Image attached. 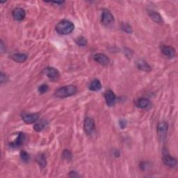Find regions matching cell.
Returning a JSON list of instances; mask_svg holds the SVG:
<instances>
[{"instance_id": "6da1fadb", "label": "cell", "mask_w": 178, "mask_h": 178, "mask_svg": "<svg viewBox=\"0 0 178 178\" xmlns=\"http://www.w3.org/2000/svg\"><path fill=\"white\" fill-rule=\"evenodd\" d=\"M77 88L75 85H68L59 88L55 91V96L59 98H65L71 97L77 93Z\"/></svg>"}, {"instance_id": "7a4b0ae2", "label": "cell", "mask_w": 178, "mask_h": 178, "mask_svg": "<svg viewBox=\"0 0 178 178\" xmlns=\"http://www.w3.org/2000/svg\"><path fill=\"white\" fill-rule=\"evenodd\" d=\"M56 31L60 34L67 35L71 34L75 29V25L69 20H62L56 24Z\"/></svg>"}, {"instance_id": "3957f363", "label": "cell", "mask_w": 178, "mask_h": 178, "mask_svg": "<svg viewBox=\"0 0 178 178\" xmlns=\"http://www.w3.org/2000/svg\"><path fill=\"white\" fill-rule=\"evenodd\" d=\"M43 74L47 76L50 80L57 81L60 77V73L58 70L52 68V67H47L43 70Z\"/></svg>"}, {"instance_id": "277c9868", "label": "cell", "mask_w": 178, "mask_h": 178, "mask_svg": "<svg viewBox=\"0 0 178 178\" xmlns=\"http://www.w3.org/2000/svg\"><path fill=\"white\" fill-rule=\"evenodd\" d=\"M102 23L105 26H109V25L111 24L114 21V18L113 15L111 14V13L107 10V9H104L102 14L101 18Z\"/></svg>"}, {"instance_id": "5b68a950", "label": "cell", "mask_w": 178, "mask_h": 178, "mask_svg": "<svg viewBox=\"0 0 178 178\" xmlns=\"http://www.w3.org/2000/svg\"><path fill=\"white\" fill-rule=\"evenodd\" d=\"M95 125L93 119H92L90 117L86 118L84 122V129L85 132L88 134H91L95 130Z\"/></svg>"}, {"instance_id": "8992f818", "label": "cell", "mask_w": 178, "mask_h": 178, "mask_svg": "<svg viewBox=\"0 0 178 178\" xmlns=\"http://www.w3.org/2000/svg\"><path fill=\"white\" fill-rule=\"evenodd\" d=\"M93 59L97 63H99V64L104 66L108 65L110 63V59L109 57H108L107 55H104V54H101V53H98L96 54V55H95L93 56Z\"/></svg>"}, {"instance_id": "52a82bcc", "label": "cell", "mask_w": 178, "mask_h": 178, "mask_svg": "<svg viewBox=\"0 0 178 178\" xmlns=\"http://www.w3.org/2000/svg\"><path fill=\"white\" fill-rule=\"evenodd\" d=\"M104 98H105L107 104L109 107H112L116 100V95L111 90H107L104 93Z\"/></svg>"}, {"instance_id": "ba28073f", "label": "cell", "mask_w": 178, "mask_h": 178, "mask_svg": "<svg viewBox=\"0 0 178 178\" xmlns=\"http://www.w3.org/2000/svg\"><path fill=\"white\" fill-rule=\"evenodd\" d=\"M12 15L14 20L17 21H22V20H24L25 16H26V13H25V11L23 8H16L13 11Z\"/></svg>"}, {"instance_id": "9c48e42d", "label": "cell", "mask_w": 178, "mask_h": 178, "mask_svg": "<svg viewBox=\"0 0 178 178\" xmlns=\"http://www.w3.org/2000/svg\"><path fill=\"white\" fill-rule=\"evenodd\" d=\"M161 52L167 58L172 59L176 55V52L173 47L164 45L161 47Z\"/></svg>"}, {"instance_id": "30bf717a", "label": "cell", "mask_w": 178, "mask_h": 178, "mask_svg": "<svg viewBox=\"0 0 178 178\" xmlns=\"http://www.w3.org/2000/svg\"><path fill=\"white\" fill-rule=\"evenodd\" d=\"M39 114L37 113H24L22 115V120L27 124H32L36 123L39 119Z\"/></svg>"}, {"instance_id": "8fae6325", "label": "cell", "mask_w": 178, "mask_h": 178, "mask_svg": "<svg viewBox=\"0 0 178 178\" xmlns=\"http://www.w3.org/2000/svg\"><path fill=\"white\" fill-rule=\"evenodd\" d=\"M168 124L166 122H161L157 126V133L161 139H164L168 132Z\"/></svg>"}, {"instance_id": "7c38bea8", "label": "cell", "mask_w": 178, "mask_h": 178, "mask_svg": "<svg viewBox=\"0 0 178 178\" xmlns=\"http://www.w3.org/2000/svg\"><path fill=\"white\" fill-rule=\"evenodd\" d=\"M163 163L164 164L165 166L168 167H174L177 165V160L173 157H171L169 154L164 155L162 159Z\"/></svg>"}, {"instance_id": "4fadbf2b", "label": "cell", "mask_w": 178, "mask_h": 178, "mask_svg": "<svg viewBox=\"0 0 178 178\" xmlns=\"http://www.w3.org/2000/svg\"><path fill=\"white\" fill-rule=\"evenodd\" d=\"M148 15L152 20L154 22H156V23L160 24H164V20L163 19H162L161 15L157 11H148Z\"/></svg>"}, {"instance_id": "5bb4252c", "label": "cell", "mask_w": 178, "mask_h": 178, "mask_svg": "<svg viewBox=\"0 0 178 178\" xmlns=\"http://www.w3.org/2000/svg\"><path fill=\"white\" fill-rule=\"evenodd\" d=\"M25 139H26V137H25V134L24 133H19L16 140L13 143H11L10 145L11 147H14V148L20 147V146H21L24 144Z\"/></svg>"}, {"instance_id": "9a60e30c", "label": "cell", "mask_w": 178, "mask_h": 178, "mask_svg": "<svg viewBox=\"0 0 178 178\" xmlns=\"http://www.w3.org/2000/svg\"><path fill=\"white\" fill-rule=\"evenodd\" d=\"M136 106L140 108V109H148V108L150 107V102L149 101V100L146 99V98H140V99L136 102Z\"/></svg>"}, {"instance_id": "2e32d148", "label": "cell", "mask_w": 178, "mask_h": 178, "mask_svg": "<svg viewBox=\"0 0 178 178\" xmlns=\"http://www.w3.org/2000/svg\"><path fill=\"white\" fill-rule=\"evenodd\" d=\"M27 58H28L27 55H24V54L18 53V54H14L13 55H12V59L17 63L25 62L27 61Z\"/></svg>"}, {"instance_id": "e0dca14e", "label": "cell", "mask_w": 178, "mask_h": 178, "mask_svg": "<svg viewBox=\"0 0 178 178\" xmlns=\"http://www.w3.org/2000/svg\"><path fill=\"white\" fill-rule=\"evenodd\" d=\"M136 65H137L138 68L142 71L150 72L151 71V67L144 60H139L136 63Z\"/></svg>"}, {"instance_id": "ac0fdd59", "label": "cell", "mask_w": 178, "mask_h": 178, "mask_svg": "<svg viewBox=\"0 0 178 178\" xmlns=\"http://www.w3.org/2000/svg\"><path fill=\"white\" fill-rule=\"evenodd\" d=\"M102 88V84L100 80L98 79H94L91 81V83L89 86V89L92 91H99Z\"/></svg>"}, {"instance_id": "d6986e66", "label": "cell", "mask_w": 178, "mask_h": 178, "mask_svg": "<svg viewBox=\"0 0 178 178\" xmlns=\"http://www.w3.org/2000/svg\"><path fill=\"white\" fill-rule=\"evenodd\" d=\"M36 161L41 168H45L47 165V159L44 154H40L36 157Z\"/></svg>"}, {"instance_id": "ffe728a7", "label": "cell", "mask_w": 178, "mask_h": 178, "mask_svg": "<svg viewBox=\"0 0 178 178\" xmlns=\"http://www.w3.org/2000/svg\"><path fill=\"white\" fill-rule=\"evenodd\" d=\"M47 123L45 121V120H40V122L37 123L36 124H35L34 125V129L36 130V132H41L43 129H44V128H45L47 125Z\"/></svg>"}, {"instance_id": "44dd1931", "label": "cell", "mask_w": 178, "mask_h": 178, "mask_svg": "<svg viewBox=\"0 0 178 178\" xmlns=\"http://www.w3.org/2000/svg\"><path fill=\"white\" fill-rule=\"evenodd\" d=\"M20 158L24 162H28L30 160V156L26 151L22 150L20 152Z\"/></svg>"}, {"instance_id": "7402d4cb", "label": "cell", "mask_w": 178, "mask_h": 178, "mask_svg": "<svg viewBox=\"0 0 178 178\" xmlns=\"http://www.w3.org/2000/svg\"><path fill=\"white\" fill-rule=\"evenodd\" d=\"M76 44L79 46H85L87 44V40L84 37H79L75 40Z\"/></svg>"}, {"instance_id": "603a6c76", "label": "cell", "mask_w": 178, "mask_h": 178, "mask_svg": "<svg viewBox=\"0 0 178 178\" xmlns=\"http://www.w3.org/2000/svg\"><path fill=\"white\" fill-rule=\"evenodd\" d=\"M122 29H123L124 31H125L126 33H128V34H132V29L129 24L123 23L122 24Z\"/></svg>"}, {"instance_id": "cb8c5ba5", "label": "cell", "mask_w": 178, "mask_h": 178, "mask_svg": "<svg viewBox=\"0 0 178 178\" xmlns=\"http://www.w3.org/2000/svg\"><path fill=\"white\" fill-rule=\"evenodd\" d=\"M63 157H64L65 160L68 161H71L72 158V155L71 154V152L68 150H64V152H63Z\"/></svg>"}, {"instance_id": "d4e9b609", "label": "cell", "mask_w": 178, "mask_h": 178, "mask_svg": "<svg viewBox=\"0 0 178 178\" xmlns=\"http://www.w3.org/2000/svg\"><path fill=\"white\" fill-rule=\"evenodd\" d=\"M48 88H49L48 86H47V84H42L39 86V91L40 92V93L43 94L48 91Z\"/></svg>"}, {"instance_id": "484cf974", "label": "cell", "mask_w": 178, "mask_h": 178, "mask_svg": "<svg viewBox=\"0 0 178 178\" xmlns=\"http://www.w3.org/2000/svg\"><path fill=\"white\" fill-rule=\"evenodd\" d=\"M7 79H8L7 75L4 74L3 72H2L1 75H0V81H1V84H4V82H6Z\"/></svg>"}, {"instance_id": "4316f807", "label": "cell", "mask_w": 178, "mask_h": 178, "mask_svg": "<svg viewBox=\"0 0 178 178\" xmlns=\"http://www.w3.org/2000/svg\"><path fill=\"white\" fill-rule=\"evenodd\" d=\"M119 124H120V128H121V129H124V128H125V127H126L127 123H126L125 120H120V121Z\"/></svg>"}, {"instance_id": "83f0119b", "label": "cell", "mask_w": 178, "mask_h": 178, "mask_svg": "<svg viewBox=\"0 0 178 178\" xmlns=\"http://www.w3.org/2000/svg\"><path fill=\"white\" fill-rule=\"evenodd\" d=\"M69 176L71 177H79V174L77 172H75V171H71V172H70Z\"/></svg>"}, {"instance_id": "f1b7e54d", "label": "cell", "mask_w": 178, "mask_h": 178, "mask_svg": "<svg viewBox=\"0 0 178 178\" xmlns=\"http://www.w3.org/2000/svg\"><path fill=\"white\" fill-rule=\"evenodd\" d=\"M4 43H3V41L1 40V44H0V49H1L2 52H4V51L6 50V49H4Z\"/></svg>"}, {"instance_id": "f546056e", "label": "cell", "mask_w": 178, "mask_h": 178, "mask_svg": "<svg viewBox=\"0 0 178 178\" xmlns=\"http://www.w3.org/2000/svg\"><path fill=\"white\" fill-rule=\"evenodd\" d=\"M51 3L55 4H62L63 3H64V2H52Z\"/></svg>"}]
</instances>
